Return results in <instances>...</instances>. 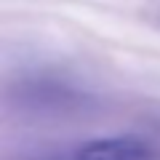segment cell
<instances>
[{
	"label": "cell",
	"instance_id": "cell-1",
	"mask_svg": "<svg viewBox=\"0 0 160 160\" xmlns=\"http://www.w3.org/2000/svg\"><path fill=\"white\" fill-rule=\"evenodd\" d=\"M69 160H158V152L142 136H107L86 142Z\"/></svg>",
	"mask_w": 160,
	"mask_h": 160
}]
</instances>
